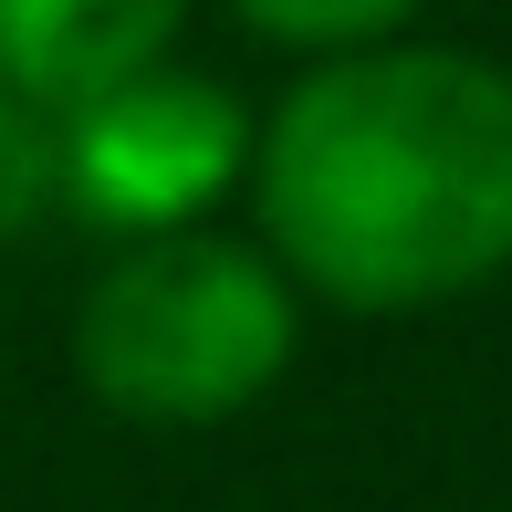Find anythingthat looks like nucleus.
I'll list each match as a JSON object with an SVG mask.
<instances>
[{
  "label": "nucleus",
  "mask_w": 512,
  "mask_h": 512,
  "mask_svg": "<svg viewBox=\"0 0 512 512\" xmlns=\"http://www.w3.org/2000/svg\"><path fill=\"white\" fill-rule=\"evenodd\" d=\"M42 209H63V126L0 84V241L32 230Z\"/></svg>",
  "instance_id": "6"
},
{
  "label": "nucleus",
  "mask_w": 512,
  "mask_h": 512,
  "mask_svg": "<svg viewBox=\"0 0 512 512\" xmlns=\"http://www.w3.org/2000/svg\"><path fill=\"white\" fill-rule=\"evenodd\" d=\"M251 220L293 293L429 314L512 272V63L377 42L293 84L251 136Z\"/></svg>",
  "instance_id": "1"
},
{
  "label": "nucleus",
  "mask_w": 512,
  "mask_h": 512,
  "mask_svg": "<svg viewBox=\"0 0 512 512\" xmlns=\"http://www.w3.org/2000/svg\"><path fill=\"white\" fill-rule=\"evenodd\" d=\"M241 11V32L283 42V53H377V42H408V21L429 11V0H230Z\"/></svg>",
  "instance_id": "5"
},
{
  "label": "nucleus",
  "mask_w": 512,
  "mask_h": 512,
  "mask_svg": "<svg viewBox=\"0 0 512 512\" xmlns=\"http://www.w3.org/2000/svg\"><path fill=\"white\" fill-rule=\"evenodd\" d=\"M304 293L262 241L230 230H157L115 241V262L74 304V377L136 429H220L293 366Z\"/></svg>",
  "instance_id": "2"
},
{
  "label": "nucleus",
  "mask_w": 512,
  "mask_h": 512,
  "mask_svg": "<svg viewBox=\"0 0 512 512\" xmlns=\"http://www.w3.org/2000/svg\"><path fill=\"white\" fill-rule=\"evenodd\" d=\"M189 0H0V84L42 115L168 63Z\"/></svg>",
  "instance_id": "4"
},
{
  "label": "nucleus",
  "mask_w": 512,
  "mask_h": 512,
  "mask_svg": "<svg viewBox=\"0 0 512 512\" xmlns=\"http://www.w3.org/2000/svg\"><path fill=\"white\" fill-rule=\"evenodd\" d=\"M53 126H63V209L105 241H157V230H199L251 178L262 115L220 74L147 63V74L63 105Z\"/></svg>",
  "instance_id": "3"
}]
</instances>
